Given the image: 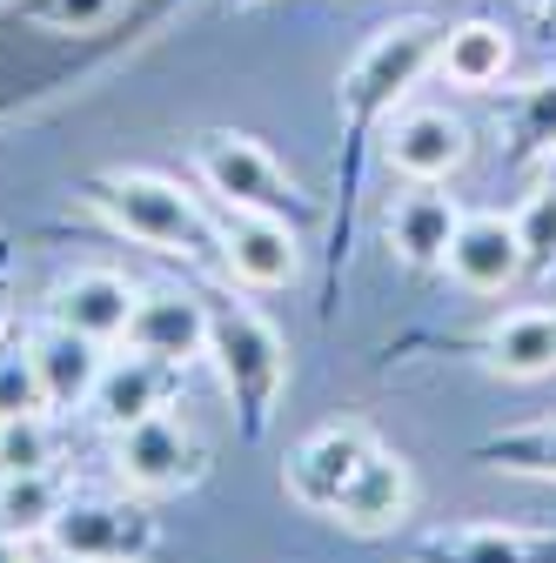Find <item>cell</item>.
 Here are the masks:
<instances>
[{"instance_id":"obj_1","label":"cell","mask_w":556,"mask_h":563,"mask_svg":"<svg viewBox=\"0 0 556 563\" xmlns=\"http://www.w3.org/2000/svg\"><path fill=\"white\" fill-rule=\"evenodd\" d=\"M436 41L443 27L430 14H402L389 27L369 34V47L349 60V75L335 88V108H342V128H349V168H342V216H335V249H329V289H322V316L335 309V282H342V262H349V201H356V168H363V148L382 134V121L409 101V88L436 67Z\"/></svg>"},{"instance_id":"obj_2","label":"cell","mask_w":556,"mask_h":563,"mask_svg":"<svg viewBox=\"0 0 556 563\" xmlns=\"http://www.w3.org/2000/svg\"><path fill=\"white\" fill-rule=\"evenodd\" d=\"M81 201L108 229H121L127 242H142L155 255H175V262H215L222 268V235H215V216L168 175H148V168H101L81 181Z\"/></svg>"},{"instance_id":"obj_3","label":"cell","mask_w":556,"mask_h":563,"mask_svg":"<svg viewBox=\"0 0 556 563\" xmlns=\"http://www.w3.org/2000/svg\"><path fill=\"white\" fill-rule=\"evenodd\" d=\"M208 363H215L229 402H235V430L242 443H262L275 402L289 389V342L255 302L235 296H208Z\"/></svg>"},{"instance_id":"obj_4","label":"cell","mask_w":556,"mask_h":563,"mask_svg":"<svg viewBox=\"0 0 556 563\" xmlns=\"http://www.w3.org/2000/svg\"><path fill=\"white\" fill-rule=\"evenodd\" d=\"M194 175H201V188L215 195L222 208L282 216V222H315V195L242 128H201L194 134Z\"/></svg>"},{"instance_id":"obj_5","label":"cell","mask_w":556,"mask_h":563,"mask_svg":"<svg viewBox=\"0 0 556 563\" xmlns=\"http://www.w3.org/2000/svg\"><path fill=\"white\" fill-rule=\"evenodd\" d=\"M47 550L60 563H148L162 550V523L148 510V497H67L54 530H47Z\"/></svg>"},{"instance_id":"obj_6","label":"cell","mask_w":556,"mask_h":563,"mask_svg":"<svg viewBox=\"0 0 556 563\" xmlns=\"http://www.w3.org/2000/svg\"><path fill=\"white\" fill-rule=\"evenodd\" d=\"M114 476L134 497H181V489H194L208 476V450L175 409H162L114 437Z\"/></svg>"},{"instance_id":"obj_7","label":"cell","mask_w":556,"mask_h":563,"mask_svg":"<svg viewBox=\"0 0 556 563\" xmlns=\"http://www.w3.org/2000/svg\"><path fill=\"white\" fill-rule=\"evenodd\" d=\"M415 349H443V356H469L490 376L536 383L556 376V309H510L469 335H415Z\"/></svg>"},{"instance_id":"obj_8","label":"cell","mask_w":556,"mask_h":563,"mask_svg":"<svg viewBox=\"0 0 556 563\" xmlns=\"http://www.w3.org/2000/svg\"><path fill=\"white\" fill-rule=\"evenodd\" d=\"M215 235H222V268L235 289H255V296H275L302 275V222H282V216H248V208H222L215 216Z\"/></svg>"},{"instance_id":"obj_9","label":"cell","mask_w":556,"mask_h":563,"mask_svg":"<svg viewBox=\"0 0 556 563\" xmlns=\"http://www.w3.org/2000/svg\"><path fill=\"white\" fill-rule=\"evenodd\" d=\"M376 141H382V168L402 181H449V175H463V162L476 148L469 121L449 108H396Z\"/></svg>"},{"instance_id":"obj_10","label":"cell","mask_w":556,"mask_h":563,"mask_svg":"<svg viewBox=\"0 0 556 563\" xmlns=\"http://www.w3.org/2000/svg\"><path fill=\"white\" fill-rule=\"evenodd\" d=\"M376 437L363 430V422H322V430H309L289 463H282V489H289V504L315 510V517H335L342 504V489L356 483V470L369 463Z\"/></svg>"},{"instance_id":"obj_11","label":"cell","mask_w":556,"mask_h":563,"mask_svg":"<svg viewBox=\"0 0 556 563\" xmlns=\"http://www.w3.org/2000/svg\"><path fill=\"white\" fill-rule=\"evenodd\" d=\"M181 383H188L181 363L142 356V349L108 356V369H101V383H94V396H88V422H94V430H108V437H121V430H134V422L175 409Z\"/></svg>"},{"instance_id":"obj_12","label":"cell","mask_w":556,"mask_h":563,"mask_svg":"<svg viewBox=\"0 0 556 563\" xmlns=\"http://www.w3.org/2000/svg\"><path fill=\"white\" fill-rule=\"evenodd\" d=\"M443 275L469 296H503L523 282V235H516V216H497V208H476V216L456 222L449 235V255H443Z\"/></svg>"},{"instance_id":"obj_13","label":"cell","mask_w":556,"mask_h":563,"mask_svg":"<svg viewBox=\"0 0 556 563\" xmlns=\"http://www.w3.org/2000/svg\"><path fill=\"white\" fill-rule=\"evenodd\" d=\"M121 342L142 349V356L194 369L208 356V296H194V289H142Z\"/></svg>"},{"instance_id":"obj_14","label":"cell","mask_w":556,"mask_h":563,"mask_svg":"<svg viewBox=\"0 0 556 563\" xmlns=\"http://www.w3.org/2000/svg\"><path fill=\"white\" fill-rule=\"evenodd\" d=\"M463 216H469V208L456 195H443V181H409L389 201V216H382V242H389V255L402 268H443L449 235H456Z\"/></svg>"},{"instance_id":"obj_15","label":"cell","mask_w":556,"mask_h":563,"mask_svg":"<svg viewBox=\"0 0 556 563\" xmlns=\"http://www.w3.org/2000/svg\"><path fill=\"white\" fill-rule=\"evenodd\" d=\"M409 563H556V530L523 523H443L409 537Z\"/></svg>"},{"instance_id":"obj_16","label":"cell","mask_w":556,"mask_h":563,"mask_svg":"<svg viewBox=\"0 0 556 563\" xmlns=\"http://www.w3.org/2000/svg\"><path fill=\"white\" fill-rule=\"evenodd\" d=\"M134 282L121 268H75L47 289V322L75 329V335H94V342H121L127 335V316H134Z\"/></svg>"},{"instance_id":"obj_17","label":"cell","mask_w":556,"mask_h":563,"mask_svg":"<svg viewBox=\"0 0 556 563\" xmlns=\"http://www.w3.org/2000/svg\"><path fill=\"white\" fill-rule=\"evenodd\" d=\"M27 349H34V369H41L47 409H54V416L88 409V396H94V383H101V369H108V342L75 335V329H60V322L41 316V329L27 335Z\"/></svg>"},{"instance_id":"obj_18","label":"cell","mask_w":556,"mask_h":563,"mask_svg":"<svg viewBox=\"0 0 556 563\" xmlns=\"http://www.w3.org/2000/svg\"><path fill=\"white\" fill-rule=\"evenodd\" d=\"M415 504V483H409V463L396 450H369V463L356 470V483L342 489V504H335V523L342 530H356V537H389Z\"/></svg>"},{"instance_id":"obj_19","label":"cell","mask_w":556,"mask_h":563,"mask_svg":"<svg viewBox=\"0 0 556 563\" xmlns=\"http://www.w3.org/2000/svg\"><path fill=\"white\" fill-rule=\"evenodd\" d=\"M510 60H516V47H510V34L497 21H456L436 41V75L449 88H463V95H490L510 75Z\"/></svg>"},{"instance_id":"obj_20","label":"cell","mask_w":556,"mask_h":563,"mask_svg":"<svg viewBox=\"0 0 556 563\" xmlns=\"http://www.w3.org/2000/svg\"><path fill=\"white\" fill-rule=\"evenodd\" d=\"M549 162H556V75L503 101V168H549Z\"/></svg>"},{"instance_id":"obj_21","label":"cell","mask_w":556,"mask_h":563,"mask_svg":"<svg viewBox=\"0 0 556 563\" xmlns=\"http://www.w3.org/2000/svg\"><path fill=\"white\" fill-rule=\"evenodd\" d=\"M75 497V483H67V470H27V476H0V530H8L14 543H47L60 504Z\"/></svg>"},{"instance_id":"obj_22","label":"cell","mask_w":556,"mask_h":563,"mask_svg":"<svg viewBox=\"0 0 556 563\" xmlns=\"http://www.w3.org/2000/svg\"><path fill=\"white\" fill-rule=\"evenodd\" d=\"M469 456H476V463H490V470H510V476L556 483V416H543V422H516V430L482 437Z\"/></svg>"},{"instance_id":"obj_23","label":"cell","mask_w":556,"mask_h":563,"mask_svg":"<svg viewBox=\"0 0 556 563\" xmlns=\"http://www.w3.org/2000/svg\"><path fill=\"white\" fill-rule=\"evenodd\" d=\"M516 235H523V275H556V162H549V175L523 195V208H516Z\"/></svg>"},{"instance_id":"obj_24","label":"cell","mask_w":556,"mask_h":563,"mask_svg":"<svg viewBox=\"0 0 556 563\" xmlns=\"http://www.w3.org/2000/svg\"><path fill=\"white\" fill-rule=\"evenodd\" d=\"M60 463V422L54 416H14L0 422V476H27Z\"/></svg>"},{"instance_id":"obj_25","label":"cell","mask_w":556,"mask_h":563,"mask_svg":"<svg viewBox=\"0 0 556 563\" xmlns=\"http://www.w3.org/2000/svg\"><path fill=\"white\" fill-rule=\"evenodd\" d=\"M14 416H54V409L34 369V349L21 335H0V422H14Z\"/></svg>"},{"instance_id":"obj_26","label":"cell","mask_w":556,"mask_h":563,"mask_svg":"<svg viewBox=\"0 0 556 563\" xmlns=\"http://www.w3.org/2000/svg\"><path fill=\"white\" fill-rule=\"evenodd\" d=\"M121 8H127V0H14V14L34 21V27H47V34H94Z\"/></svg>"},{"instance_id":"obj_27","label":"cell","mask_w":556,"mask_h":563,"mask_svg":"<svg viewBox=\"0 0 556 563\" xmlns=\"http://www.w3.org/2000/svg\"><path fill=\"white\" fill-rule=\"evenodd\" d=\"M0 335H14V296H8V282H0Z\"/></svg>"},{"instance_id":"obj_28","label":"cell","mask_w":556,"mask_h":563,"mask_svg":"<svg viewBox=\"0 0 556 563\" xmlns=\"http://www.w3.org/2000/svg\"><path fill=\"white\" fill-rule=\"evenodd\" d=\"M21 550H27V543H14L8 530H0V563H21Z\"/></svg>"},{"instance_id":"obj_29","label":"cell","mask_w":556,"mask_h":563,"mask_svg":"<svg viewBox=\"0 0 556 563\" xmlns=\"http://www.w3.org/2000/svg\"><path fill=\"white\" fill-rule=\"evenodd\" d=\"M8 262H14V249H8V235H0V282H8Z\"/></svg>"},{"instance_id":"obj_30","label":"cell","mask_w":556,"mask_h":563,"mask_svg":"<svg viewBox=\"0 0 556 563\" xmlns=\"http://www.w3.org/2000/svg\"><path fill=\"white\" fill-rule=\"evenodd\" d=\"M543 21H549V27H556V0H543Z\"/></svg>"},{"instance_id":"obj_31","label":"cell","mask_w":556,"mask_h":563,"mask_svg":"<svg viewBox=\"0 0 556 563\" xmlns=\"http://www.w3.org/2000/svg\"><path fill=\"white\" fill-rule=\"evenodd\" d=\"M222 8H262V0H222Z\"/></svg>"}]
</instances>
